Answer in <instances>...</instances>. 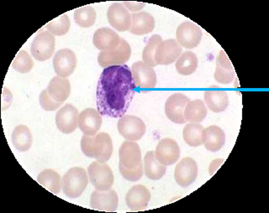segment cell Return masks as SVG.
I'll use <instances>...</instances> for the list:
<instances>
[{"mask_svg":"<svg viewBox=\"0 0 269 213\" xmlns=\"http://www.w3.org/2000/svg\"><path fill=\"white\" fill-rule=\"evenodd\" d=\"M109 24L120 32L130 30L131 26V14L123 4L114 3L109 6L107 12Z\"/></svg>","mask_w":269,"mask_h":213,"instance_id":"cell-13","label":"cell"},{"mask_svg":"<svg viewBox=\"0 0 269 213\" xmlns=\"http://www.w3.org/2000/svg\"><path fill=\"white\" fill-rule=\"evenodd\" d=\"M34 66V61L30 54L22 50L17 54L15 59L12 63V67L19 73L25 74L31 71Z\"/></svg>","mask_w":269,"mask_h":213,"instance_id":"cell-36","label":"cell"},{"mask_svg":"<svg viewBox=\"0 0 269 213\" xmlns=\"http://www.w3.org/2000/svg\"><path fill=\"white\" fill-rule=\"evenodd\" d=\"M56 40L54 35L48 30L38 34L33 40L30 52L36 60L45 61L52 56L55 50Z\"/></svg>","mask_w":269,"mask_h":213,"instance_id":"cell-6","label":"cell"},{"mask_svg":"<svg viewBox=\"0 0 269 213\" xmlns=\"http://www.w3.org/2000/svg\"><path fill=\"white\" fill-rule=\"evenodd\" d=\"M36 180L49 191L56 195L58 194L62 188V179L57 171L51 169H46L41 171L38 175Z\"/></svg>","mask_w":269,"mask_h":213,"instance_id":"cell-28","label":"cell"},{"mask_svg":"<svg viewBox=\"0 0 269 213\" xmlns=\"http://www.w3.org/2000/svg\"><path fill=\"white\" fill-rule=\"evenodd\" d=\"M119 163L128 169H134L141 164V148L134 141H125L119 150Z\"/></svg>","mask_w":269,"mask_h":213,"instance_id":"cell-20","label":"cell"},{"mask_svg":"<svg viewBox=\"0 0 269 213\" xmlns=\"http://www.w3.org/2000/svg\"><path fill=\"white\" fill-rule=\"evenodd\" d=\"M117 128L119 134L128 141L140 140L145 133L146 127L139 117L125 115L118 121Z\"/></svg>","mask_w":269,"mask_h":213,"instance_id":"cell-5","label":"cell"},{"mask_svg":"<svg viewBox=\"0 0 269 213\" xmlns=\"http://www.w3.org/2000/svg\"><path fill=\"white\" fill-rule=\"evenodd\" d=\"M121 41L119 35L109 28H100L95 31L92 37L93 45L101 51H107L117 48Z\"/></svg>","mask_w":269,"mask_h":213,"instance_id":"cell-21","label":"cell"},{"mask_svg":"<svg viewBox=\"0 0 269 213\" xmlns=\"http://www.w3.org/2000/svg\"><path fill=\"white\" fill-rule=\"evenodd\" d=\"M52 64L57 75L66 78L75 71L77 66V56L70 49L64 48L59 50L54 55Z\"/></svg>","mask_w":269,"mask_h":213,"instance_id":"cell-10","label":"cell"},{"mask_svg":"<svg viewBox=\"0 0 269 213\" xmlns=\"http://www.w3.org/2000/svg\"><path fill=\"white\" fill-rule=\"evenodd\" d=\"M136 86L127 66L106 67L97 86L98 111L103 116L120 118L125 116L134 95Z\"/></svg>","mask_w":269,"mask_h":213,"instance_id":"cell-1","label":"cell"},{"mask_svg":"<svg viewBox=\"0 0 269 213\" xmlns=\"http://www.w3.org/2000/svg\"><path fill=\"white\" fill-rule=\"evenodd\" d=\"M223 163V159H215V160L212 161L209 166V174L210 175H213L214 172L216 171L217 169L220 166V164Z\"/></svg>","mask_w":269,"mask_h":213,"instance_id":"cell-40","label":"cell"},{"mask_svg":"<svg viewBox=\"0 0 269 213\" xmlns=\"http://www.w3.org/2000/svg\"><path fill=\"white\" fill-rule=\"evenodd\" d=\"M78 117L79 113L77 108L72 104H66L56 114V125L61 133H72L78 127Z\"/></svg>","mask_w":269,"mask_h":213,"instance_id":"cell-12","label":"cell"},{"mask_svg":"<svg viewBox=\"0 0 269 213\" xmlns=\"http://www.w3.org/2000/svg\"><path fill=\"white\" fill-rule=\"evenodd\" d=\"M190 99L183 93H174L168 97L165 103V113L167 118L177 124L186 123L184 117L185 108Z\"/></svg>","mask_w":269,"mask_h":213,"instance_id":"cell-8","label":"cell"},{"mask_svg":"<svg viewBox=\"0 0 269 213\" xmlns=\"http://www.w3.org/2000/svg\"><path fill=\"white\" fill-rule=\"evenodd\" d=\"M124 6L127 8L128 10L133 11V12H136L142 9L145 7L144 3H137V2H124L123 3Z\"/></svg>","mask_w":269,"mask_h":213,"instance_id":"cell-39","label":"cell"},{"mask_svg":"<svg viewBox=\"0 0 269 213\" xmlns=\"http://www.w3.org/2000/svg\"><path fill=\"white\" fill-rule=\"evenodd\" d=\"M155 19L147 12H138L131 14L130 32L134 35H144L153 31Z\"/></svg>","mask_w":269,"mask_h":213,"instance_id":"cell-22","label":"cell"},{"mask_svg":"<svg viewBox=\"0 0 269 213\" xmlns=\"http://www.w3.org/2000/svg\"><path fill=\"white\" fill-rule=\"evenodd\" d=\"M162 42V39L158 35H154L149 39L142 52V60L147 66L151 67L157 66L155 60V55L156 49Z\"/></svg>","mask_w":269,"mask_h":213,"instance_id":"cell-34","label":"cell"},{"mask_svg":"<svg viewBox=\"0 0 269 213\" xmlns=\"http://www.w3.org/2000/svg\"><path fill=\"white\" fill-rule=\"evenodd\" d=\"M198 164L190 157H185L176 165L174 179L178 186L182 187L189 186L195 181L198 176Z\"/></svg>","mask_w":269,"mask_h":213,"instance_id":"cell-11","label":"cell"},{"mask_svg":"<svg viewBox=\"0 0 269 213\" xmlns=\"http://www.w3.org/2000/svg\"><path fill=\"white\" fill-rule=\"evenodd\" d=\"M155 155L156 159L164 165H172L180 157V148L174 139L165 138L160 140L156 145Z\"/></svg>","mask_w":269,"mask_h":213,"instance_id":"cell-15","label":"cell"},{"mask_svg":"<svg viewBox=\"0 0 269 213\" xmlns=\"http://www.w3.org/2000/svg\"><path fill=\"white\" fill-rule=\"evenodd\" d=\"M132 75L136 86L142 89L154 88L156 85V74L152 67L143 61H136L132 65Z\"/></svg>","mask_w":269,"mask_h":213,"instance_id":"cell-17","label":"cell"},{"mask_svg":"<svg viewBox=\"0 0 269 213\" xmlns=\"http://www.w3.org/2000/svg\"><path fill=\"white\" fill-rule=\"evenodd\" d=\"M207 116L205 102L200 99L190 101L185 108L184 117L186 122L199 123Z\"/></svg>","mask_w":269,"mask_h":213,"instance_id":"cell-30","label":"cell"},{"mask_svg":"<svg viewBox=\"0 0 269 213\" xmlns=\"http://www.w3.org/2000/svg\"><path fill=\"white\" fill-rule=\"evenodd\" d=\"M203 32L199 27L190 21L182 23L177 29V41L182 47L193 49L200 44Z\"/></svg>","mask_w":269,"mask_h":213,"instance_id":"cell-9","label":"cell"},{"mask_svg":"<svg viewBox=\"0 0 269 213\" xmlns=\"http://www.w3.org/2000/svg\"><path fill=\"white\" fill-rule=\"evenodd\" d=\"M88 174L83 168L73 167L69 169L62 177V190L67 197L81 196L88 186Z\"/></svg>","mask_w":269,"mask_h":213,"instance_id":"cell-3","label":"cell"},{"mask_svg":"<svg viewBox=\"0 0 269 213\" xmlns=\"http://www.w3.org/2000/svg\"><path fill=\"white\" fill-rule=\"evenodd\" d=\"M131 55V48L125 39L121 38V41L117 48L101 51L98 56V62L101 67H109L112 66H121L130 60Z\"/></svg>","mask_w":269,"mask_h":213,"instance_id":"cell-7","label":"cell"},{"mask_svg":"<svg viewBox=\"0 0 269 213\" xmlns=\"http://www.w3.org/2000/svg\"><path fill=\"white\" fill-rule=\"evenodd\" d=\"M204 102L210 111L213 113H221L228 106V96L224 91L209 90L204 94Z\"/></svg>","mask_w":269,"mask_h":213,"instance_id":"cell-27","label":"cell"},{"mask_svg":"<svg viewBox=\"0 0 269 213\" xmlns=\"http://www.w3.org/2000/svg\"><path fill=\"white\" fill-rule=\"evenodd\" d=\"M214 79L216 82L221 84H228L234 79V71H232V66L224 50H220L216 59Z\"/></svg>","mask_w":269,"mask_h":213,"instance_id":"cell-26","label":"cell"},{"mask_svg":"<svg viewBox=\"0 0 269 213\" xmlns=\"http://www.w3.org/2000/svg\"><path fill=\"white\" fill-rule=\"evenodd\" d=\"M198 66V60L195 53L185 51L176 61V70L182 75H189L194 73Z\"/></svg>","mask_w":269,"mask_h":213,"instance_id":"cell-31","label":"cell"},{"mask_svg":"<svg viewBox=\"0 0 269 213\" xmlns=\"http://www.w3.org/2000/svg\"><path fill=\"white\" fill-rule=\"evenodd\" d=\"M75 23L82 28L92 27L96 21V11L91 6H84L76 9L73 14Z\"/></svg>","mask_w":269,"mask_h":213,"instance_id":"cell-33","label":"cell"},{"mask_svg":"<svg viewBox=\"0 0 269 213\" xmlns=\"http://www.w3.org/2000/svg\"><path fill=\"white\" fill-rule=\"evenodd\" d=\"M70 27H71V22H70V19L67 14H62L59 16L46 25L47 30L51 33L54 36L65 35L69 31Z\"/></svg>","mask_w":269,"mask_h":213,"instance_id":"cell-35","label":"cell"},{"mask_svg":"<svg viewBox=\"0 0 269 213\" xmlns=\"http://www.w3.org/2000/svg\"><path fill=\"white\" fill-rule=\"evenodd\" d=\"M151 200V192L142 185H136L128 190L125 196L127 206L133 211H143Z\"/></svg>","mask_w":269,"mask_h":213,"instance_id":"cell-19","label":"cell"},{"mask_svg":"<svg viewBox=\"0 0 269 213\" xmlns=\"http://www.w3.org/2000/svg\"><path fill=\"white\" fill-rule=\"evenodd\" d=\"M204 128L200 123H190L183 128V137L185 143L191 147H198L203 144Z\"/></svg>","mask_w":269,"mask_h":213,"instance_id":"cell-32","label":"cell"},{"mask_svg":"<svg viewBox=\"0 0 269 213\" xmlns=\"http://www.w3.org/2000/svg\"><path fill=\"white\" fill-rule=\"evenodd\" d=\"M12 144L17 150L26 152L32 145V134L29 128L25 125H19L15 128L12 136Z\"/></svg>","mask_w":269,"mask_h":213,"instance_id":"cell-29","label":"cell"},{"mask_svg":"<svg viewBox=\"0 0 269 213\" xmlns=\"http://www.w3.org/2000/svg\"><path fill=\"white\" fill-rule=\"evenodd\" d=\"M167 165L156 159L155 151H148L144 158V174L150 180H158L165 175Z\"/></svg>","mask_w":269,"mask_h":213,"instance_id":"cell-25","label":"cell"},{"mask_svg":"<svg viewBox=\"0 0 269 213\" xmlns=\"http://www.w3.org/2000/svg\"><path fill=\"white\" fill-rule=\"evenodd\" d=\"M225 143V134L220 127L212 125L204 128L203 133V144L207 150L217 152Z\"/></svg>","mask_w":269,"mask_h":213,"instance_id":"cell-24","label":"cell"},{"mask_svg":"<svg viewBox=\"0 0 269 213\" xmlns=\"http://www.w3.org/2000/svg\"><path fill=\"white\" fill-rule=\"evenodd\" d=\"M182 55V46L177 40H162L156 49L155 60L156 65L167 66L177 61Z\"/></svg>","mask_w":269,"mask_h":213,"instance_id":"cell-14","label":"cell"},{"mask_svg":"<svg viewBox=\"0 0 269 213\" xmlns=\"http://www.w3.org/2000/svg\"><path fill=\"white\" fill-rule=\"evenodd\" d=\"M39 102H40L41 106L46 111H55L62 104V102H57L53 100L49 96L46 89L41 92L39 97Z\"/></svg>","mask_w":269,"mask_h":213,"instance_id":"cell-38","label":"cell"},{"mask_svg":"<svg viewBox=\"0 0 269 213\" xmlns=\"http://www.w3.org/2000/svg\"><path fill=\"white\" fill-rule=\"evenodd\" d=\"M102 126V117L98 110L89 108L83 110L78 117V128L88 136H95Z\"/></svg>","mask_w":269,"mask_h":213,"instance_id":"cell-18","label":"cell"},{"mask_svg":"<svg viewBox=\"0 0 269 213\" xmlns=\"http://www.w3.org/2000/svg\"><path fill=\"white\" fill-rule=\"evenodd\" d=\"M119 203V197L113 189L108 190H94L90 197L92 209L103 211H115Z\"/></svg>","mask_w":269,"mask_h":213,"instance_id":"cell-16","label":"cell"},{"mask_svg":"<svg viewBox=\"0 0 269 213\" xmlns=\"http://www.w3.org/2000/svg\"><path fill=\"white\" fill-rule=\"evenodd\" d=\"M89 180L98 190H108L114 185V174L111 168L105 163L94 161L88 168Z\"/></svg>","mask_w":269,"mask_h":213,"instance_id":"cell-4","label":"cell"},{"mask_svg":"<svg viewBox=\"0 0 269 213\" xmlns=\"http://www.w3.org/2000/svg\"><path fill=\"white\" fill-rule=\"evenodd\" d=\"M119 170L121 175L129 181H138L144 174V167H143L142 163L134 169H128L119 163Z\"/></svg>","mask_w":269,"mask_h":213,"instance_id":"cell-37","label":"cell"},{"mask_svg":"<svg viewBox=\"0 0 269 213\" xmlns=\"http://www.w3.org/2000/svg\"><path fill=\"white\" fill-rule=\"evenodd\" d=\"M81 149L88 158L96 159L100 163H106L113 154V142L109 134L104 132L95 136L84 134L81 139Z\"/></svg>","mask_w":269,"mask_h":213,"instance_id":"cell-2","label":"cell"},{"mask_svg":"<svg viewBox=\"0 0 269 213\" xmlns=\"http://www.w3.org/2000/svg\"><path fill=\"white\" fill-rule=\"evenodd\" d=\"M46 90L53 100L63 103L71 93V84L67 78L57 75L50 81Z\"/></svg>","mask_w":269,"mask_h":213,"instance_id":"cell-23","label":"cell"}]
</instances>
